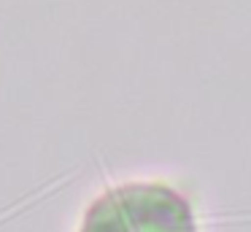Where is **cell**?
Wrapping results in <instances>:
<instances>
[{"instance_id": "1", "label": "cell", "mask_w": 251, "mask_h": 232, "mask_svg": "<svg viewBox=\"0 0 251 232\" xmlns=\"http://www.w3.org/2000/svg\"><path fill=\"white\" fill-rule=\"evenodd\" d=\"M78 232H200L195 208L168 183H122L87 208Z\"/></svg>"}]
</instances>
